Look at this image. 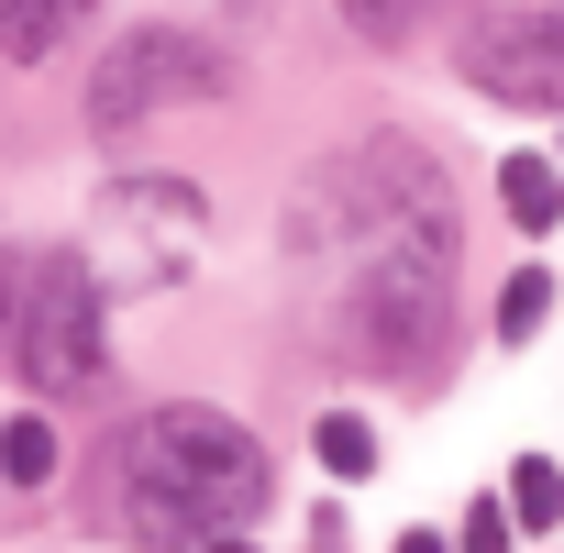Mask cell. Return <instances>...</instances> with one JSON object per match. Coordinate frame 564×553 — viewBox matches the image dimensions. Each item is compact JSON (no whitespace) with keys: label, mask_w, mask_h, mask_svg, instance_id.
Masks as SVG:
<instances>
[{"label":"cell","mask_w":564,"mask_h":553,"mask_svg":"<svg viewBox=\"0 0 564 553\" xmlns=\"http://www.w3.org/2000/svg\"><path fill=\"white\" fill-rule=\"evenodd\" d=\"M265 498H276L265 443H254L232 410H210V399L144 410V421L122 432V454H111V520H122L144 553H210V542L254 531Z\"/></svg>","instance_id":"obj_1"},{"label":"cell","mask_w":564,"mask_h":553,"mask_svg":"<svg viewBox=\"0 0 564 553\" xmlns=\"http://www.w3.org/2000/svg\"><path fill=\"white\" fill-rule=\"evenodd\" d=\"M454 221H399L377 243L344 254V355H366L377 377H421L454 333Z\"/></svg>","instance_id":"obj_2"},{"label":"cell","mask_w":564,"mask_h":553,"mask_svg":"<svg viewBox=\"0 0 564 553\" xmlns=\"http://www.w3.org/2000/svg\"><path fill=\"white\" fill-rule=\"evenodd\" d=\"M399 221H454V188H443V166H432L421 144L377 133V144L322 155V166L300 177L289 243H300V254H355V243H377V232H399Z\"/></svg>","instance_id":"obj_3"},{"label":"cell","mask_w":564,"mask_h":553,"mask_svg":"<svg viewBox=\"0 0 564 553\" xmlns=\"http://www.w3.org/2000/svg\"><path fill=\"white\" fill-rule=\"evenodd\" d=\"M12 366L34 399H89L111 377V289L78 243L23 265V311H12Z\"/></svg>","instance_id":"obj_4"},{"label":"cell","mask_w":564,"mask_h":553,"mask_svg":"<svg viewBox=\"0 0 564 553\" xmlns=\"http://www.w3.org/2000/svg\"><path fill=\"white\" fill-rule=\"evenodd\" d=\"M221 89H232V56H221L210 34L133 23V34H111L100 67H89V122H100V133H133L144 111H166V100H221Z\"/></svg>","instance_id":"obj_5"},{"label":"cell","mask_w":564,"mask_h":553,"mask_svg":"<svg viewBox=\"0 0 564 553\" xmlns=\"http://www.w3.org/2000/svg\"><path fill=\"white\" fill-rule=\"evenodd\" d=\"M454 67H465V89H487L509 111H564V0H531V12H465L454 23Z\"/></svg>","instance_id":"obj_6"},{"label":"cell","mask_w":564,"mask_h":553,"mask_svg":"<svg viewBox=\"0 0 564 553\" xmlns=\"http://www.w3.org/2000/svg\"><path fill=\"white\" fill-rule=\"evenodd\" d=\"M100 232H133L144 243V289H155V276H177L188 254H199V232H210V199L188 188V177H111L100 188Z\"/></svg>","instance_id":"obj_7"},{"label":"cell","mask_w":564,"mask_h":553,"mask_svg":"<svg viewBox=\"0 0 564 553\" xmlns=\"http://www.w3.org/2000/svg\"><path fill=\"white\" fill-rule=\"evenodd\" d=\"M333 12H344L366 45H421L432 23H465L476 0H333Z\"/></svg>","instance_id":"obj_8"},{"label":"cell","mask_w":564,"mask_h":553,"mask_svg":"<svg viewBox=\"0 0 564 553\" xmlns=\"http://www.w3.org/2000/svg\"><path fill=\"white\" fill-rule=\"evenodd\" d=\"M498 210H509L520 232H553V221H564V166H553V155H498Z\"/></svg>","instance_id":"obj_9"},{"label":"cell","mask_w":564,"mask_h":553,"mask_svg":"<svg viewBox=\"0 0 564 553\" xmlns=\"http://www.w3.org/2000/svg\"><path fill=\"white\" fill-rule=\"evenodd\" d=\"M78 12H89V0H0V56H12V67H45Z\"/></svg>","instance_id":"obj_10"},{"label":"cell","mask_w":564,"mask_h":553,"mask_svg":"<svg viewBox=\"0 0 564 553\" xmlns=\"http://www.w3.org/2000/svg\"><path fill=\"white\" fill-rule=\"evenodd\" d=\"M498 509H509V531H531V542H542V531L564 520V465H553V454H520V465H509V487H498Z\"/></svg>","instance_id":"obj_11"},{"label":"cell","mask_w":564,"mask_h":553,"mask_svg":"<svg viewBox=\"0 0 564 553\" xmlns=\"http://www.w3.org/2000/svg\"><path fill=\"white\" fill-rule=\"evenodd\" d=\"M56 421L45 410H12V421H0V476H12V487H56Z\"/></svg>","instance_id":"obj_12"},{"label":"cell","mask_w":564,"mask_h":553,"mask_svg":"<svg viewBox=\"0 0 564 553\" xmlns=\"http://www.w3.org/2000/svg\"><path fill=\"white\" fill-rule=\"evenodd\" d=\"M311 454H322V476L355 487V476H377V421H366V410H322V421H311Z\"/></svg>","instance_id":"obj_13"},{"label":"cell","mask_w":564,"mask_h":553,"mask_svg":"<svg viewBox=\"0 0 564 553\" xmlns=\"http://www.w3.org/2000/svg\"><path fill=\"white\" fill-rule=\"evenodd\" d=\"M553 300H564V289H553V265H520L509 289H498V344H531V333L553 322Z\"/></svg>","instance_id":"obj_14"},{"label":"cell","mask_w":564,"mask_h":553,"mask_svg":"<svg viewBox=\"0 0 564 553\" xmlns=\"http://www.w3.org/2000/svg\"><path fill=\"white\" fill-rule=\"evenodd\" d=\"M509 542H520V531H509V509H498V498H476V509H465V531H454V553H509Z\"/></svg>","instance_id":"obj_15"},{"label":"cell","mask_w":564,"mask_h":553,"mask_svg":"<svg viewBox=\"0 0 564 553\" xmlns=\"http://www.w3.org/2000/svg\"><path fill=\"white\" fill-rule=\"evenodd\" d=\"M23 265H34V254H12V243H0V366H12V311H23Z\"/></svg>","instance_id":"obj_16"},{"label":"cell","mask_w":564,"mask_h":553,"mask_svg":"<svg viewBox=\"0 0 564 553\" xmlns=\"http://www.w3.org/2000/svg\"><path fill=\"white\" fill-rule=\"evenodd\" d=\"M388 553H454V542H443V531H399Z\"/></svg>","instance_id":"obj_17"},{"label":"cell","mask_w":564,"mask_h":553,"mask_svg":"<svg viewBox=\"0 0 564 553\" xmlns=\"http://www.w3.org/2000/svg\"><path fill=\"white\" fill-rule=\"evenodd\" d=\"M311 553H344V531H333V520H311Z\"/></svg>","instance_id":"obj_18"},{"label":"cell","mask_w":564,"mask_h":553,"mask_svg":"<svg viewBox=\"0 0 564 553\" xmlns=\"http://www.w3.org/2000/svg\"><path fill=\"white\" fill-rule=\"evenodd\" d=\"M210 553H254V542H243V531H232V542H210Z\"/></svg>","instance_id":"obj_19"}]
</instances>
